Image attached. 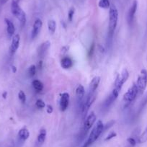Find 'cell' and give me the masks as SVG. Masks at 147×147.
Wrapping results in <instances>:
<instances>
[{
  "mask_svg": "<svg viewBox=\"0 0 147 147\" xmlns=\"http://www.w3.org/2000/svg\"><path fill=\"white\" fill-rule=\"evenodd\" d=\"M118 12L116 6L114 4L110 5L109 8V24H108V32H107V44L110 46L112 43L113 38L114 36L115 28L118 25Z\"/></svg>",
  "mask_w": 147,
  "mask_h": 147,
  "instance_id": "cell-1",
  "label": "cell"
},
{
  "mask_svg": "<svg viewBox=\"0 0 147 147\" xmlns=\"http://www.w3.org/2000/svg\"><path fill=\"white\" fill-rule=\"evenodd\" d=\"M103 131H104V124H103L102 121L99 120L96 123L95 125H94V127L92 130L91 133L90 134V136H89L87 141L84 143L82 147H89L90 146H91L93 143H94L98 139V138L100 136V135H101Z\"/></svg>",
  "mask_w": 147,
  "mask_h": 147,
  "instance_id": "cell-2",
  "label": "cell"
},
{
  "mask_svg": "<svg viewBox=\"0 0 147 147\" xmlns=\"http://www.w3.org/2000/svg\"><path fill=\"white\" fill-rule=\"evenodd\" d=\"M11 12L12 15L19 20L21 28H23L26 24V15L22 8L18 5L16 0H12L11 3Z\"/></svg>",
  "mask_w": 147,
  "mask_h": 147,
  "instance_id": "cell-3",
  "label": "cell"
},
{
  "mask_svg": "<svg viewBox=\"0 0 147 147\" xmlns=\"http://www.w3.org/2000/svg\"><path fill=\"white\" fill-rule=\"evenodd\" d=\"M139 93L138 92V87H137L136 84L134 83L133 84V85L127 90L126 92L123 95V101L124 102L126 105L131 104V102L135 100V99L136 98L137 95Z\"/></svg>",
  "mask_w": 147,
  "mask_h": 147,
  "instance_id": "cell-4",
  "label": "cell"
},
{
  "mask_svg": "<svg viewBox=\"0 0 147 147\" xmlns=\"http://www.w3.org/2000/svg\"><path fill=\"white\" fill-rule=\"evenodd\" d=\"M136 85L138 87V92L140 94H142L145 91L147 87V70L146 69H142L140 71L136 81Z\"/></svg>",
  "mask_w": 147,
  "mask_h": 147,
  "instance_id": "cell-5",
  "label": "cell"
},
{
  "mask_svg": "<svg viewBox=\"0 0 147 147\" xmlns=\"http://www.w3.org/2000/svg\"><path fill=\"white\" fill-rule=\"evenodd\" d=\"M128 78H129V72H128V71L126 69H123L121 74H118L117 76L116 79H115V83H114V87L121 90L123 86L126 82Z\"/></svg>",
  "mask_w": 147,
  "mask_h": 147,
  "instance_id": "cell-6",
  "label": "cell"
},
{
  "mask_svg": "<svg viewBox=\"0 0 147 147\" xmlns=\"http://www.w3.org/2000/svg\"><path fill=\"white\" fill-rule=\"evenodd\" d=\"M96 100V93H93V94H88L87 99H86L85 101L84 102V103L82 105V114L83 118H85L87 115V113L89 112L90 108L91 107V106L92 105V104L94 103V102Z\"/></svg>",
  "mask_w": 147,
  "mask_h": 147,
  "instance_id": "cell-7",
  "label": "cell"
},
{
  "mask_svg": "<svg viewBox=\"0 0 147 147\" xmlns=\"http://www.w3.org/2000/svg\"><path fill=\"white\" fill-rule=\"evenodd\" d=\"M120 92H121V90L116 88H114L113 90V91L111 92L110 95L106 98L104 103H103V107H104L105 109L109 108L111 105L113 104L114 102H115V100H117V98H118V95H119L120 94Z\"/></svg>",
  "mask_w": 147,
  "mask_h": 147,
  "instance_id": "cell-8",
  "label": "cell"
},
{
  "mask_svg": "<svg viewBox=\"0 0 147 147\" xmlns=\"http://www.w3.org/2000/svg\"><path fill=\"white\" fill-rule=\"evenodd\" d=\"M96 121H97V116H96L95 113L94 112H91V113L87 115L85 121H84L82 131H84L85 133L88 132L90 128L93 126Z\"/></svg>",
  "mask_w": 147,
  "mask_h": 147,
  "instance_id": "cell-9",
  "label": "cell"
},
{
  "mask_svg": "<svg viewBox=\"0 0 147 147\" xmlns=\"http://www.w3.org/2000/svg\"><path fill=\"white\" fill-rule=\"evenodd\" d=\"M69 100H70V96L68 92H63L61 94L60 98V102H59V107L60 110L62 112H64L67 110L69 105Z\"/></svg>",
  "mask_w": 147,
  "mask_h": 147,
  "instance_id": "cell-10",
  "label": "cell"
},
{
  "mask_svg": "<svg viewBox=\"0 0 147 147\" xmlns=\"http://www.w3.org/2000/svg\"><path fill=\"white\" fill-rule=\"evenodd\" d=\"M43 27V22L40 19H37L34 22L33 26H32V32H31V38L35 39L38 34L40 33V30Z\"/></svg>",
  "mask_w": 147,
  "mask_h": 147,
  "instance_id": "cell-11",
  "label": "cell"
},
{
  "mask_svg": "<svg viewBox=\"0 0 147 147\" xmlns=\"http://www.w3.org/2000/svg\"><path fill=\"white\" fill-rule=\"evenodd\" d=\"M137 7H138V2H137L136 0H134L132 5L128 10V16H127V20L129 24H132L134 22V17H135L136 12L137 11Z\"/></svg>",
  "mask_w": 147,
  "mask_h": 147,
  "instance_id": "cell-12",
  "label": "cell"
},
{
  "mask_svg": "<svg viewBox=\"0 0 147 147\" xmlns=\"http://www.w3.org/2000/svg\"><path fill=\"white\" fill-rule=\"evenodd\" d=\"M20 37L18 34H16L13 36L12 40V43L9 47V52L12 55H13L15 52L18 51L20 46Z\"/></svg>",
  "mask_w": 147,
  "mask_h": 147,
  "instance_id": "cell-13",
  "label": "cell"
},
{
  "mask_svg": "<svg viewBox=\"0 0 147 147\" xmlns=\"http://www.w3.org/2000/svg\"><path fill=\"white\" fill-rule=\"evenodd\" d=\"M51 47V43L50 41L47 40V41L43 42V43L40 45V46L38 49V54L39 57L43 58L46 56V53H47L48 50L49 48Z\"/></svg>",
  "mask_w": 147,
  "mask_h": 147,
  "instance_id": "cell-14",
  "label": "cell"
},
{
  "mask_svg": "<svg viewBox=\"0 0 147 147\" xmlns=\"http://www.w3.org/2000/svg\"><path fill=\"white\" fill-rule=\"evenodd\" d=\"M76 96L77 98L78 103H81L84 101V96H85V89L84 86L80 84L76 89Z\"/></svg>",
  "mask_w": 147,
  "mask_h": 147,
  "instance_id": "cell-15",
  "label": "cell"
},
{
  "mask_svg": "<svg viewBox=\"0 0 147 147\" xmlns=\"http://www.w3.org/2000/svg\"><path fill=\"white\" fill-rule=\"evenodd\" d=\"M100 82V77L98 76H96L92 80L90 84V90H89V94H93L95 93L96 90L98 88V86Z\"/></svg>",
  "mask_w": 147,
  "mask_h": 147,
  "instance_id": "cell-16",
  "label": "cell"
},
{
  "mask_svg": "<svg viewBox=\"0 0 147 147\" xmlns=\"http://www.w3.org/2000/svg\"><path fill=\"white\" fill-rule=\"evenodd\" d=\"M73 61L71 60V58H69V56H66V57H63V59L61 61V66L63 69H69L73 66Z\"/></svg>",
  "mask_w": 147,
  "mask_h": 147,
  "instance_id": "cell-17",
  "label": "cell"
},
{
  "mask_svg": "<svg viewBox=\"0 0 147 147\" xmlns=\"http://www.w3.org/2000/svg\"><path fill=\"white\" fill-rule=\"evenodd\" d=\"M5 22L7 25V31L9 37H12L15 32V28L13 22L11 20H9L7 18H5Z\"/></svg>",
  "mask_w": 147,
  "mask_h": 147,
  "instance_id": "cell-18",
  "label": "cell"
},
{
  "mask_svg": "<svg viewBox=\"0 0 147 147\" xmlns=\"http://www.w3.org/2000/svg\"><path fill=\"white\" fill-rule=\"evenodd\" d=\"M30 137V131L28 128H22L18 132V138L21 141H26Z\"/></svg>",
  "mask_w": 147,
  "mask_h": 147,
  "instance_id": "cell-19",
  "label": "cell"
},
{
  "mask_svg": "<svg viewBox=\"0 0 147 147\" xmlns=\"http://www.w3.org/2000/svg\"><path fill=\"white\" fill-rule=\"evenodd\" d=\"M46 136H47V131H46V130L45 128L40 129V131H39L38 138H37V143L39 145H42L45 142V141H46Z\"/></svg>",
  "mask_w": 147,
  "mask_h": 147,
  "instance_id": "cell-20",
  "label": "cell"
},
{
  "mask_svg": "<svg viewBox=\"0 0 147 147\" xmlns=\"http://www.w3.org/2000/svg\"><path fill=\"white\" fill-rule=\"evenodd\" d=\"M32 87L35 89V90H36L37 92H41L42 90L44 88V86L43 84L38 80H35L32 81Z\"/></svg>",
  "mask_w": 147,
  "mask_h": 147,
  "instance_id": "cell-21",
  "label": "cell"
},
{
  "mask_svg": "<svg viewBox=\"0 0 147 147\" xmlns=\"http://www.w3.org/2000/svg\"><path fill=\"white\" fill-rule=\"evenodd\" d=\"M48 28H49V31L51 34L55 33L56 30V21L53 20H50L48 22Z\"/></svg>",
  "mask_w": 147,
  "mask_h": 147,
  "instance_id": "cell-22",
  "label": "cell"
},
{
  "mask_svg": "<svg viewBox=\"0 0 147 147\" xmlns=\"http://www.w3.org/2000/svg\"><path fill=\"white\" fill-rule=\"evenodd\" d=\"M147 141V127L145 128L142 134L138 136V142L139 144H144Z\"/></svg>",
  "mask_w": 147,
  "mask_h": 147,
  "instance_id": "cell-23",
  "label": "cell"
},
{
  "mask_svg": "<svg viewBox=\"0 0 147 147\" xmlns=\"http://www.w3.org/2000/svg\"><path fill=\"white\" fill-rule=\"evenodd\" d=\"M98 6L102 9H109L110 7V1L109 0H100L98 2Z\"/></svg>",
  "mask_w": 147,
  "mask_h": 147,
  "instance_id": "cell-24",
  "label": "cell"
},
{
  "mask_svg": "<svg viewBox=\"0 0 147 147\" xmlns=\"http://www.w3.org/2000/svg\"><path fill=\"white\" fill-rule=\"evenodd\" d=\"M147 105V92H146V94H144V96L143 97L142 100H141V102L139 105V109H138V112H141V110L145 107V106Z\"/></svg>",
  "mask_w": 147,
  "mask_h": 147,
  "instance_id": "cell-25",
  "label": "cell"
},
{
  "mask_svg": "<svg viewBox=\"0 0 147 147\" xmlns=\"http://www.w3.org/2000/svg\"><path fill=\"white\" fill-rule=\"evenodd\" d=\"M37 71V68L35 65H31L29 68H28V74H29L30 77H33L35 75Z\"/></svg>",
  "mask_w": 147,
  "mask_h": 147,
  "instance_id": "cell-26",
  "label": "cell"
},
{
  "mask_svg": "<svg viewBox=\"0 0 147 147\" xmlns=\"http://www.w3.org/2000/svg\"><path fill=\"white\" fill-rule=\"evenodd\" d=\"M35 106H36L38 108H40V109H43L46 107V103L45 102L43 101V100L41 99H38V100H37L36 102H35Z\"/></svg>",
  "mask_w": 147,
  "mask_h": 147,
  "instance_id": "cell-27",
  "label": "cell"
},
{
  "mask_svg": "<svg viewBox=\"0 0 147 147\" xmlns=\"http://www.w3.org/2000/svg\"><path fill=\"white\" fill-rule=\"evenodd\" d=\"M18 98L20 100L21 102L23 103V104L26 102V95H25V92L22 90H20L18 93Z\"/></svg>",
  "mask_w": 147,
  "mask_h": 147,
  "instance_id": "cell-28",
  "label": "cell"
},
{
  "mask_svg": "<svg viewBox=\"0 0 147 147\" xmlns=\"http://www.w3.org/2000/svg\"><path fill=\"white\" fill-rule=\"evenodd\" d=\"M74 13H75V9L74 7L70 8V9L69 10V12H68V18H69V20L70 22H71L72 20H73Z\"/></svg>",
  "mask_w": 147,
  "mask_h": 147,
  "instance_id": "cell-29",
  "label": "cell"
},
{
  "mask_svg": "<svg viewBox=\"0 0 147 147\" xmlns=\"http://www.w3.org/2000/svg\"><path fill=\"white\" fill-rule=\"evenodd\" d=\"M117 136V134L115 132V131H112V132H110L108 135L105 138V141H110V139H112V138H115V137Z\"/></svg>",
  "mask_w": 147,
  "mask_h": 147,
  "instance_id": "cell-30",
  "label": "cell"
},
{
  "mask_svg": "<svg viewBox=\"0 0 147 147\" xmlns=\"http://www.w3.org/2000/svg\"><path fill=\"white\" fill-rule=\"evenodd\" d=\"M115 121H113V120H112V121H110L109 122H107V123H106V125H104V131H106V130L109 129L110 128H111V127L113 126V125L115 124Z\"/></svg>",
  "mask_w": 147,
  "mask_h": 147,
  "instance_id": "cell-31",
  "label": "cell"
},
{
  "mask_svg": "<svg viewBox=\"0 0 147 147\" xmlns=\"http://www.w3.org/2000/svg\"><path fill=\"white\" fill-rule=\"evenodd\" d=\"M127 141H128V143H129L130 144H131L132 146H136V140L135 139V138H134V137H129V138L127 139Z\"/></svg>",
  "mask_w": 147,
  "mask_h": 147,
  "instance_id": "cell-32",
  "label": "cell"
},
{
  "mask_svg": "<svg viewBox=\"0 0 147 147\" xmlns=\"http://www.w3.org/2000/svg\"><path fill=\"white\" fill-rule=\"evenodd\" d=\"M46 112L48 114H51L53 112V106L51 105H48L46 106Z\"/></svg>",
  "mask_w": 147,
  "mask_h": 147,
  "instance_id": "cell-33",
  "label": "cell"
},
{
  "mask_svg": "<svg viewBox=\"0 0 147 147\" xmlns=\"http://www.w3.org/2000/svg\"><path fill=\"white\" fill-rule=\"evenodd\" d=\"M69 46H64V47L62 48L61 52H62V53H66V52L68 51V50H69Z\"/></svg>",
  "mask_w": 147,
  "mask_h": 147,
  "instance_id": "cell-34",
  "label": "cell"
},
{
  "mask_svg": "<svg viewBox=\"0 0 147 147\" xmlns=\"http://www.w3.org/2000/svg\"><path fill=\"white\" fill-rule=\"evenodd\" d=\"M11 69H12V71L13 73H16L17 72V68L15 66H11Z\"/></svg>",
  "mask_w": 147,
  "mask_h": 147,
  "instance_id": "cell-35",
  "label": "cell"
},
{
  "mask_svg": "<svg viewBox=\"0 0 147 147\" xmlns=\"http://www.w3.org/2000/svg\"><path fill=\"white\" fill-rule=\"evenodd\" d=\"M42 65H43V61H40L38 63V69H42Z\"/></svg>",
  "mask_w": 147,
  "mask_h": 147,
  "instance_id": "cell-36",
  "label": "cell"
},
{
  "mask_svg": "<svg viewBox=\"0 0 147 147\" xmlns=\"http://www.w3.org/2000/svg\"><path fill=\"white\" fill-rule=\"evenodd\" d=\"M7 1L8 0H0V4H1V5H5Z\"/></svg>",
  "mask_w": 147,
  "mask_h": 147,
  "instance_id": "cell-37",
  "label": "cell"
},
{
  "mask_svg": "<svg viewBox=\"0 0 147 147\" xmlns=\"http://www.w3.org/2000/svg\"><path fill=\"white\" fill-rule=\"evenodd\" d=\"M7 92H5L2 94V97H3L4 99H6L7 98Z\"/></svg>",
  "mask_w": 147,
  "mask_h": 147,
  "instance_id": "cell-38",
  "label": "cell"
},
{
  "mask_svg": "<svg viewBox=\"0 0 147 147\" xmlns=\"http://www.w3.org/2000/svg\"><path fill=\"white\" fill-rule=\"evenodd\" d=\"M16 1L18 2H19V1H20V0H16Z\"/></svg>",
  "mask_w": 147,
  "mask_h": 147,
  "instance_id": "cell-39",
  "label": "cell"
}]
</instances>
